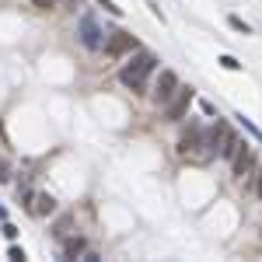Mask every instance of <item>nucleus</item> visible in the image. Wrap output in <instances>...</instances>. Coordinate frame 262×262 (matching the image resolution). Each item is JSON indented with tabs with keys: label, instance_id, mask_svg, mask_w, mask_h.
I'll return each mask as SVG.
<instances>
[{
	"label": "nucleus",
	"instance_id": "1",
	"mask_svg": "<svg viewBox=\"0 0 262 262\" xmlns=\"http://www.w3.org/2000/svg\"><path fill=\"white\" fill-rule=\"evenodd\" d=\"M154 66H157L154 53H136L130 63L119 70V80L130 88L133 95H143V91H147V77L154 73Z\"/></svg>",
	"mask_w": 262,
	"mask_h": 262
},
{
	"label": "nucleus",
	"instance_id": "2",
	"mask_svg": "<svg viewBox=\"0 0 262 262\" xmlns=\"http://www.w3.org/2000/svg\"><path fill=\"white\" fill-rule=\"evenodd\" d=\"M193 98H196V88H179V91L171 95V102H168V105H161L164 119H168V123H179V119H186V112H189Z\"/></svg>",
	"mask_w": 262,
	"mask_h": 262
},
{
	"label": "nucleus",
	"instance_id": "3",
	"mask_svg": "<svg viewBox=\"0 0 262 262\" xmlns=\"http://www.w3.org/2000/svg\"><path fill=\"white\" fill-rule=\"evenodd\" d=\"M102 49H105L109 60H119V56H126V53L136 49V35H130V32H109V39H105Z\"/></svg>",
	"mask_w": 262,
	"mask_h": 262
},
{
	"label": "nucleus",
	"instance_id": "4",
	"mask_svg": "<svg viewBox=\"0 0 262 262\" xmlns=\"http://www.w3.org/2000/svg\"><path fill=\"white\" fill-rule=\"evenodd\" d=\"M179 88H182V84H179V73H175V70H161L157 80H154V102H157V105H168Z\"/></svg>",
	"mask_w": 262,
	"mask_h": 262
},
{
	"label": "nucleus",
	"instance_id": "5",
	"mask_svg": "<svg viewBox=\"0 0 262 262\" xmlns=\"http://www.w3.org/2000/svg\"><path fill=\"white\" fill-rule=\"evenodd\" d=\"M77 35H80V42H84L88 49H102V46H105V39H102L105 32L98 28V21H95L91 14H84V18L77 21Z\"/></svg>",
	"mask_w": 262,
	"mask_h": 262
},
{
	"label": "nucleus",
	"instance_id": "6",
	"mask_svg": "<svg viewBox=\"0 0 262 262\" xmlns=\"http://www.w3.org/2000/svg\"><path fill=\"white\" fill-rule=\"evenodd\" d=\"M227 133H231V126L224 123V119H217L213 126H210V133H206V140H203V147H206V157H220V147H224V140H227Z\"/></svg>",
	"mask_w": 262,
	"mask_h": 262
},
{
	"label": "nucleus",
	"instance_id": "7",
	"mask_svg": "<svg viewBox=\"0 0 262 262\" xmlns=\"http://www.w3.org/2000/svg\"><path fill=\"white\" fill-rule=\"evenodd\" d=\"M231 164H234V175H238V179H241V175H248V171L255 168V147H252V143H241Z\"/></svg>",
	"mask_w": 262,
	"mask_h": 262
},
{
	"label": "nucleus",
	"instance_id": "8",
	"mask_svg": "<svg viewBox=\"0 0 262 262\" xmlns=\"http://www.w3.org/2000/svg\"><path fill=\"white\" fill-rule=\"evenodd\" d=\"M203 147V126L199 123H189V130L182 133V140H179V154H193Z\"/></svg>",
	"mask_w": 262,
	"mask_h": 262
},
{
	"label": "nucleus",
	"instance_id": "9",
	"mask_svg": "<svg viewBox=\"0 0 262 262\" xmlns=\"http://www.w3.org/2000/svg\"><path fill=\"white\" fill-rule=\"evenodd\" d=\"M53 210H56V199L49 196V193H39V196L32 199V213L35 217H49Z\"/></svg>",
	"mask_w": 262,
	"mask_h": 262
},
{
	"label": "nucleus",
	"instance_id": "10",
	"mask_svg": "<svg viewBox=\"0 0 262 262\" xmlns=\"http://www.w3.org/2000/svg\"><path fill=\"white\" fill-rule=\"evenodd\" d=\"M80 252H84V238H66L63 241V255L66 259H77Z\"/></svg>",
	"mask_w": 262,
	"mask_h": 262
},
{
	"label": "nucleus",
	"instance_id": "11",
	"mask_svg": "<svg viewBox=\"0 0 262 262\" xmlns=\"http://www.w3.org/2000/svg\"><path fill=\"white\" fill-rule=\"evenodd\" d=\"M227 25H231L234 32H241V35H252V28H248V25H245V21H241L238 14H231V18H227Z\"/></svg>",
	"mask_w": 262,
	"mask_h": 262
},
{
	"label": "nucleus",
	"instance_id": "12",
	"mask_svg": "<svg viewBox=\"0 0 262 262\" xmlns=\"http://www.w3.org/2000/svg\"><path fill=\"white\" fill-rule=\"evenodd\" d=\"M217 63L224 66V70H241V63H238V60H234V56H220V60H217Z\"/></svg>",
	"mask_w": 262,
	"mask_h": 262
},
{
	"label": "nucleus",
	"instance_id": "13",
	"mask_svg": "<svg viewBox=\"0 0 262 262\" xmlns=\"http://www.w3.org/2000/svg\"><path fill=\"white\" fill-rule=\"evenodd\" d=\"M95 4H98V7H105V11H109V14H116V18L123 14V7H116L112 0H95Z\"/></svg>",
	"mask_w": 262,
	"mask_h": 262
},
{
	"label": "nucleus",
	"instance_id": "14",
	"mask_svg": "<svg viewBox=\"0 0 262 262\" xmlns=\"http://www.w3.org/2000/svg\"><path fill=\"white\" fill-rule=\"evenodd\" d=\"M7 259H14V262H25V248L11 245V248H7Z\"/></svg>",
	"mask_w": 262,
	"mask_h": 262
},
{
	"label": "nucleus",
	"instance_id": "15",
	"mask_svg": "<svg viewBox=\"0 0 262 262\" xmlns=\"http://www.w3.org/2000/svg\"><path fill=\"white\" fill-rule=\"evenodd\" d=\"M32 7H35V11H53L56 0H32Z\"/></svg>",
	"mask_w": 262,
	"mask_h": 262
},
{
	"label": "nucleus",
	"instance_id": "16",
	"mask_svg": "<svg viewBox=\"0 0 262 262\" xmlns=\"http://www.w3.org/2000/svg\"><path fill=\"white\" fill-rule=\"evenodd\" d=\"M238 119H241V126H245V130L252 133V136H255V140H262V133L255 130V126H252V123H248V119H245V116H238Z\"/></svg>",
	"mask_w": 262,
	"mask_h": 262
},
{
	"label": "nucleus",
	"instance_id": "17",
	"mask_svg": "<svg viewBox=\"0 0 262 262\" xmlns=\"http://www.w3.org/2000/svg\"><path fill=\"white\" fill-rule=\"evenodd\" d=\"M4 238H11V241H14V238H18V227H14V224H4Z\"/></svg>",
	"mask_w": 262,
	"mask_h": 262
},
{
	"label": "nucleus",
	"instance_id": "18",
	"mask_svg": "<svg viewBox=\"0 0 262 262\" xmlns=\"http://www.w3.org/2000/svg\"><path fill=\"white\" fill-rule=\"evenodd\" d=\"M7 179H11V168H7V164L0 161V182H7Z\"/></svg>",
	"mask_w": 262,
	"mask_h": 262
},
{
	"label": "nucleus",
	"instance_id": "19",
	"mask_svg": "<svg viewBox=\"0 0 262 262\" xmlns=\"http://www.w3.org/2000/svg\"><path fill=\"white\" fill-rule=\"evenodd\" d=\"M255 193H259V199H262V168H259V179H255Z\"/></svg>",
	"mask_w": 262,
	"mask_h": 262
}]
</instances>
